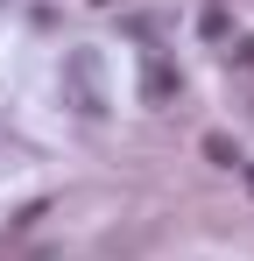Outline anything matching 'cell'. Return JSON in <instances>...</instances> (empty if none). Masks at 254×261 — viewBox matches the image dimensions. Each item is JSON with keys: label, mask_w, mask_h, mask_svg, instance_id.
<instances>
[{"label": "cell", "mask_w": 254, "mask_h": 261, "mask_svg": "<svg viewBox=\"0 0 254 261\" xmlns=\"http://www.w3.org/2000/svg\"><path fill=\"white\" fill-rule=\"evenodd\" d=\"M64 85H71V106H78L85 120H99V113H106V85H99V49H71V57H64Z\"/></svg>", "instance_id": "cell-1"}, {"label": "cell", "mask_w": 254, "mask_h": 261, "mask_svg": "<svg viewBox=\"0 0 254 261\" xmlns=\"http://www.w3.org/2000/svg\"><path fill=\"white\" fill-rule=\"evenodd\" d=\"M176 92H184V71L169 64L163 49H148V57H141V106H169Z\"/></svg>", "instance_id": "cell-2"}, {"label": "cell", "mask_w": 254, "mask_h": 261, "mask_svg": "<svg viewBox=\"0 0 254 261\" xmlns=\"http://www.w3.org/2000/svg\"><path fill=\"white\" fill-rule=\"evenodd\" d=\"M205 163H219V170H240V148H233L226 134H205Z\"/></svg>", "instance_id": "cell-3"}, {"label": "cell", "mask_w": 254, "mask_h": 261, "mask_svg": "<svg viewBox=\"0 0 254 261\" xmlns=\"http://www.w3.org/2000/svg\"><path fill=\"white\" fill-rule=\"evenodd\" d=\"M233 64H240V71H254V43H240V49H233Z\"/></svg>", "instance_id": "cell-4"}, {"label": "cell", "mask_w": 254, "mask_h": 261, "mask_svg": "<svg viewBox=\"0 0 254 261\" xmlns=\"http://www.w3.org/2000/svg\"><path fill=\"white\" fill-rule=\"evenodd\" d=\"M240 170H247V191H254V163H240Z\"/></svg>", "instance_id": "cell-5"}, {"label": "cell", "mask_w": 254, "mask_h": 261, "mask_svg": "<svg viewBox=\"0 0 254 261\" xmlns=\"http://www.w3.org/2000/svg\"><path fill=\"white\" fill-rule=\"evenodd\" d=\"M99 7H113V0H99Z\"/></svg>", "instance_id": "cell-6"}]
</instances>
